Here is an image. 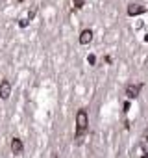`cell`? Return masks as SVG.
Returning <instances> with one entry per match:
<instances>
[{"label": "cell", "mask_w": 148, "mask_h": 158, "mask_svg": "<svg viewBox=\"0 0 148 158\" xmlns=\"http://www.w3.org/2000/svg\"><path fill=\"white\" fill-rule=\"evenodd\" d=\"M87 125H89L87 112L81 108V110H78V113H76V129H78V132H76V138H80V136L87 130Z\"/></svg>", "instance_id": "6da1fadb"}, {"label": "cell", "mask_w": 148, "mask_h": 158, "mask_svg": "<svg viewBox=\"0 0 148 158\" xmlns=\"http://www.w3.org/2000/svg\"><path fill=\"white\" fill-rule=\"evenodd\" d=\"M141 88H143V84H128V86H126V97L137 99L139 93H141Z\"/></svg>", "instance_id": "7a4b0ae2"}, {"label": "cell", "mask_w": 148, "mask_h": 158, "mask_svg": "<svg viewBox=\"0 0 148 158\" xmlns=\"http://www.w3.org/2000/svg\"><path fill=\"white\" fill-rule=\"evenodd\" d=\"M146 11V8L143 4H130L128 9H126V13H128L130 17H137V15H143Z\"/></svg>", "instance_id": "3957f363"}, {"label": "cell", "mask_w": 148, "mask_h": 158, "mask_svg": "<svg viewBox=\"0 0 148 158\" xmlns=\"http://www.w3.org/2000/svg\"><path fill=\"white\" fill-rule=\"evenodd\" d=\"M9 95H11V84H9L7 80H2V84H0V99H9Z\"/></svg>", "instance_id": "277c9868"}, {"label": "cell", "mask_w": 148, "mask_h": 158, "mask_svg": "<svg viewBox=\"0 0 148 158\" xmlns=\"http://www.w3.org/2000/svg\"><path fill=\"white\" fill-rule=\"evenodd\" d=\"M91 41H93V30H89V28L81 30L80 32V43L81 45H89Z\"/></svg>", "instance_id": "5b68a950"}, {"label": "cell", "mask_w": 148, "mask_h": 158, "mask_svg": "<svg viewBox=\"0 0 148 158\" xmlns=\"http://www.w3.org/2000/svg\"><path fill=\"white\" fill-rule=\"evenodd\" d=\"M22 149H24L22 141H20L19 138H13V140H11V151H13V154H20V153H22Z\"/></svg>", "instance_id": "8992f818"}, {"label": "cell", "mask_w": 148, "mask_h": 158, "mask_svg": "<svg viewBox=\"0 0 148 158\" xmlns=\"http://www.w3.org/2000/svg\"><path fill=\"white\" fill-rule=\"evenodd\" d=\"M72 4H74V9H81L85 6V0H72Z\"/></svg>", "instance_id": "52a82bcc"}, {"label": "cell", "mask_w": 148, "mask_h": 158, "mask_svg": "<svg viewBox=\"0 0 148 158\" xmlns=\"http://www.w3.org/2000/svg\"><path fill=\"white\" fill-rule=\"evenodd\" d=\"M35 13H37V9H35V8H31L30 11H28V20H31V19H34V17H35Z\"/></svg>", "instance_id": "ba28073f"}, {"label": "cell", "mask_w": 148, "mask_h": 158, "mask_svg": "<svg viewBox=\"0 0 148 158\" xmlns=\"http://www.w3.org/2000/svg\"><path fill=\"white\" fill-rule=\"evenodd\" d=\"M28 23H30L28 19H20V20H19V26H20V28H26V26H28Z\"/></svg>", "instance_id": "9c48e42d"}, {"label": "cell", "mask_w": 148, "mask_h": 158, "mask_svg": "<svg viewBox=\"0 0 148 158\" xmlns=\"http://www.w3.org/2000/svg\"><path fill=\"white\" fill-rule=\"evenodd\" d=\"M87 61H89V65H94V63H96V56H94V54H91V56L87 58Z\"/></svg>", "instance_id": "30bf717a"}, {"label": "cell", "mask_w": 148, "mask_h": 158, "mask_svg": "<svg viewBox=\"0 0 148 158\" xmlns=\"http://www.w3.org/2000/svg\"><path fill=\"white\" fill-rule=\"evenodd\" d=\"M128 110H130V101H126V102L122 104V112L126 113V112H128Z\"/></svg>", "instance_id": "8fae6325"}, {"label": "cell", "mask_w": 148, "mask_h": 158, "mask_svg": "<svg viewBox=\"0 0 148 158\" xmlns=\"http://www.w3.org/2000/svg\"><path fill=\"white\" fill-rule=\"evenodd\" d=\"M144 41H146V43H148V34H146V36H144Z\"/></svg>", "instance_id": "7c38bea8"}, {"label": "cell", "mask_w": 148, "mask_h": 158, "mask_svg": "<svg viewBox=\"0 0 148 158\" xmlns=\"http://www.w3.org/2000/svg\"><path fill=\"white\" fill-rule=\"evenodd\" d=\"M141 158H148V153H146V154H143V156H141Z\"/></svg>", "instance_id": "4fadbf2b"}, {"label": "cell", "mask_w": 148, "mask_h": 158, "mask_svg": "<svg viewBox=\"0 0 148 158\" xmlns=\"http://www.w3.org/2000/svg\"><path fill=\"white\" fill-rule=\"evenodd\" d=\"M146 141H148V130H146Z\"/></svg>", "instance_id": "5bb4252c"}, {"label": "cell", "mask_w": 148, "mask_h": 158, "mask_svg": "<svg viewBox=\"0 0 148 158\" xmlns=\"http://www.w3.org/2000/svg\"><path fill=\"white\" fill-rule=\"evenodd\" d=\"M19 2H22V0H19Z\"/></svg>", "instance_id": "9a60e30c"}]
</instances>
